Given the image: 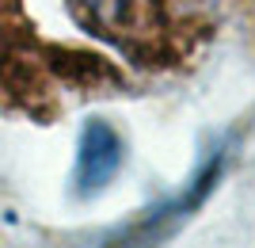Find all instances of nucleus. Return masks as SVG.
Wrapping results in <instances>:
<instances>
[{
  "mask_svg": "<svg viewBox=\"0 0 255 248\" xmlns=\"http://www.w3.org/2000/svg\"><path fill=\"white\" fill-rule=\"evenodd\" d=\"M233 153H236V138H221L217 145H210L202 153V161L194 164V172L187 176V184L175 187L171 195H164L160 203L145 206L126 229H118L107 241V248H160L168 237H175L194 214H202V206L221 187Z\"/></svg>",
  "mask_w": 255,
  "mask_h": 248,
  "instance_id": "1",
  "label": "nucleus"
},
{
  "mask_svg": "<svg viewBox=\"0 0 255 248\" xmlns=\"http://www.w3.org/2000/svg\"><path fill=\"white\" fill-rule=\"evenodd\" d=\"M122 161H126L122 134L103 119H88L80 130V141H76V168H73L76 195L92 199V195L107 191L111 180L122 172Z\"/></svg>",
  "mask_w": 255,
  "mask_h": 248,
  "instance_id": "2",
  "label": "nucleus"
}]
</instances>
